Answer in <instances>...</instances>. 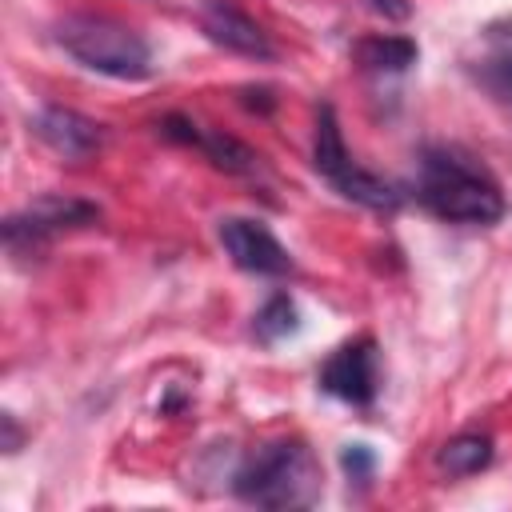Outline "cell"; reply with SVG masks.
<instances>
[{
    "instance_id": "cell-1",
    "label": "cell",
    "mask_w": 512,
    "mask_h": 512,
    "mask_svg": "<svg viewBox=\"0 0 512 512\" xmlns=\"http://www.w3.org/2000/svg\"><path fill=\"white\" fill-rule=\"evenodd\" d=\"M416 200L448 224H496L504 192L496 176L456 144H428L416 164Z\"/></svg>"
},
{
    "instance_id": "cell-2",
    "label": "cell",
    "mask_w": 512,
    "mask_h": 512,
    "mask_svg": "<svg viewBox=\"0 0 512 512\" xmlns=\"http://www.w3.org/2000/svg\"><path fill=\"white\" fill-rule=\"evenodd\" d=\"M320 488V460L296 436L260 444L232 476V492L256 508H308L320 500Z\"/></svg>"
},
{
    "instance_id": "cell-3",
    "label": "cell",
    "mask_w": 512,
    "mask_h": 512,
    "mask_svg": "<svg viewBox=\"0 0 512 512\" xmlns=\"http://www.w3.org/2000/svg\"><path fill=\"white\" fill-rule=\"evenodd\" d=\"M52 36L80 68H88L96 76H108V80H148L152 76L148 40L112 16L72 12L56 24Z\"/></svg>"
},
{
    "instance_id": "cell-4",
    "label": "cell",
    "mask_w": 512,
    "mask_h": 512,
    "mask_svg": "<svg viewBox=\"0 0 512 512\" xmlns=\"http://www.w3.org/2000/svg\"><path fill=\"white\" fill-rule=\"evenodd\" d=\"M312 168L352 204H364L372 212H392L400 208V188L388 184L384 176L360 168L352 160V152L344 148V136H340V120H336V108L332 104H320L316 108V136H312Z\"/></svg>"
},
{
    "instance_id": "cell-5",
    "label": "cell",
    "mask_w": 512,
    "mask_h": 512,
    "mask_svg": "<svg viewBox=\"0 0 512 512\" xmlns=\"http://www.w3.org/2000/svg\"><path fill=\"white\" fill-rule=\"evenodd\" d=\"M100 220V208L76 196H60V192H44L32 204H24L20 212H12L4 220V248L12 256H32L40 252L48 240L72 232V228H88Z\"/></svg>"
},
{
    "instance_id": "cell-6",
    "label": "cell",
    "mask_w": 512,
    "mask_h": 512,
    "mask_svg": "<svg viewBox=\"0 0 512 512\" xmlns=\"http://www.w3.org/2000/svg\"><path fill=\"white\" fill-rule=\"evenodd\" d=\"M216 236H220V248L228 252V260L240 272H252V276H292L296 272V260L288 256V248L260 220L224 216L216 224Z\"/></svg>"
},
{
    "instance_id": "cell-7",
    "label": "cell",
    "mask_w": 512,
    "mask_h": 512,
    "mask_svg": "<svg viewBox=\"0 0 512 512\" xmlns=\"http://www.w3.org/2000/svg\"><path fill=\"white\" fill-rule=\"evenodd\" d=\"M320 388L344 404L368 408L376 400V340L372 336H356L348 344H340L324 364H320Z\"/></svg>"
},
{
    "instance_id": "cell-8",
    "label": "cell",
    "mask_w": 512,
    "mask_h": 512,
    "mask_svg": "<svg viewBox=\"0 0 512 512\" xmlns=\"http://www.w3.org/2000/svg\"><path fill=\"white\" fill-rule=\"evenodd\" d=\"M156 128H160V136L172 140V144L200 148L216 168H224V172H232V176H252V172L260 168V156H256L248 144H240L236 136H228V132H220V128H200L196 120H188V116H180V112L164 116Z\"/></svg>"
},
{
    "instance_id": "cell-9",
    "label": "cell",
    "mask_w": 512,
    "mask_h": 512,
    "mask_svg": "<svg viewBox=\"0 0 512 512\" xmlns=\"http://www.w3.org/2000/svg\"><path fill=\"white\" fill-rule=\"evenodd\" d=\"M200 28L224 52H236V56H248V60H272L276 56L272 36L248 12H240L228 0H204L200 4Z\"/></svg>"
},
{
    "instance_id": "cell-10",
    "label": "cell",
    "mask_w": 512,
    "mask_h": 512,
    "mask_svg": "<svg viewBox=\"0 0 512 512\" xmlns=\"http://www.w3.org/2000/svg\"><path fill=\"white\" fill-rule=\"evenodd\" d=\"M32 132L40 136V144H48L64 160H88L104 144V128L92 116L64 104H44L32 120Z\"/></svg>"
},
{
    "instance_id": "cell-11",
    "label": "cell",
    "mask_w": 512,
    "mask_h": 512,
    "mask_svg": "<svg viewBox=\"0 0 512 512\" xmlns=\"http://www.w3.org/2000/svg\"><path fill=\"white\" fill-rule=\"evenodd\" d=\"M468 68L496 100L512 104V20H496L480 32V56Z\"/></svg>"
},
{
    "instance_id": "cell-12",
    "label": "cell",
    "mask_w": 512,
    "mask_h": 512,
    "mask_svg": "<svg viewBox=\"0 0 512 512\" xmlns=\"http://www.w3.org/2000/svg\"><path fill=\"white\" fill-rule=\"evenodd\" d=\"M352 56L360 68L368 72H408L420 56L416 40L412 36H388V32H376V36H364L352 44Z\"/></svg>"
},
{
    "instance_id": "cell-13",
    "label": "cell",
    "mask_w": 512,
    "mask_h": 512,
    "mask_svg": "<svg viewBox=\"0 0 512 512\" xmlns=\"http://www.w3.org/2000/svg\"><path fill=\"white\" fill-rule=\"evenodd\" d=\"M436 464L448 476H476V472H484L492 464V440L484 432H460L440 448Z\"/></svg>"
},
{
    "instance_id": "cell-14",
    "label": "cell",
    "mask_w": 512,
    "mask_h": 512,
    "mask_svg": "<svg viewBox=\"0 0 512 512\" xmlns=\"http://www.w3.org/2000/svg\"><path fill=\"white\" fill-rule=\"evenodd\" d=\"M296 328H300V312H296V304H292V296H288V292L268 296V300H264V308H260V312H256V320H252V332H256L264 344H276V340L292 336Z\"/></svg>"
},
{
    "instance_id": "cell-15",
    "label": "cell",
    "mask_w": 512,
    "mask_h": 512,
    "mask_svg": "<svg viewBox=\"0 0 512 512\" xmlns=\"http://www.w3.org/2000/svg\"><path fill=\"white\" fill-rule=\"evenodd\" d=\"M340 464H344L348 480H360V484H368L372 472H376V456H372L368 444H348V448L340 452Z\"/></svg>"
},
{
    "instance_id": "cell-16",
    "label": "cell",
    "mask_w": 512,
    "mask_h": 512,
    "mask_svg": "<svg viewBox=\"0 0 512 512\" xmlns=\"http://www.w3.org/2000/svg\"><path fill=\"white\" fill-rule=\"evenodd\" d=\"M376 12H384L388 20H408L412 16V4L408 0H372Z\"/></svg>"
},
{
    "instance_id": "cell-17",
    "label": "cell",
    "mask_w": 512,
    "mask_h": 512,
    "mask_svg": "<svg viewBox=\"0 0 512 512\" xmlns=\"http://www.w3.org/2000/svg\"><path fill=\"white\" fill-rule=\"evenodd\" d=\"M20 440H24V436H20V428H16V416H4V448H8V452H16V448H20Z\"/></svg>"
}]
</instances>
